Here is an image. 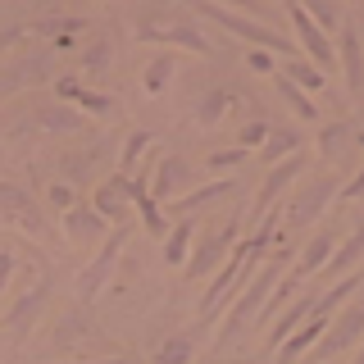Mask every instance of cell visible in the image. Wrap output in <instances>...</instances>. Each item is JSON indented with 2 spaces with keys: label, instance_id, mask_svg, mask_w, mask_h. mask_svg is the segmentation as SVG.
Returning a JSON list of instances; mask_svg holds the SVG:
<instances>
[{
  "label": "cell",
  "instance_id": "6da1fadb",
  "mask_svg": "<svg viewBox=\"0 0 364 364\" xmlns=\"http://www.w3.org/2000/svg\"><path fill=\"white\" fill-rule=\"evenodd\" d=\"M282 259H291V250H273V259H269V264L255 273V282H246V287L237 291V301L223 310V333H219V346L237 341V337L246 333V323H250V318L264 310L269 291L278 287V278H282Z\"/></svg>",
  "mask_w": 364,
  "mask_h": 364
},
{
  "label": "cell",
  "instance_id": "7a4b0ae2",
  "mask_svg": "<svg viewBox=\"0 0 364 364\" xmlns=\"http://www.w3.org/2000/svg\"><path fill=\"white\" fill-rule=\"evenodd\" d=\"M196 14H200V18H210V23H219V28H223V32H232L237 41L264 46V50L282 55V60H291V55H296V41H287L278 28H273V23L255 18V14H237L232 5H214V0H200V5H196Z\"/></svg>",
  "mask_w": 364,
  "mask_h": 364
},
{
  "label": "cell",
  "instance_id": "3957f363",
  "mask_svg": "<svg viewBox=\"0 0 364 364\" xmlns=\"http://www.w3.org/2000/svg\"><path fill=\"white\" fill-rule=\"evenodd\" d=\"M136 37L141 41H155V46H182L191 55H210L214 46L205 41V32L191 23L187 14H178L173 5H151L141 18H136Z\"/></svg>",
  "mask_w": 364,
  "mask_h": 364
},
{
  "label": "cell",
  "instance_id": "277c9868",
  "mask_svg": "<svg viewBox=\"0 0 364 364\" xmlns=\"http://www.w3.org/2000/svg\"><path fill=\"white\" fill-rule=\"evenodd\" d=\"M0 219L9 228H18V232H28L32 242H46V246L60 242V232H55V223L46 219L37 196H32L28 187H18V182H5V178H0Z\"/></svg>",
  "mask_w": 364,
  "mask_h": 364
},
{
  "label": "cell",
  "instance_id": "5b68a950",
  "mask_svg": "<svg viewBox=\"0 0 364 364\" xmlns=\"http://www.w3.org/2000/svg\"><path fill=\"white\" fill-rule=\"evenodd\" d=\"M337 191H341V182L333 173H314V178H305L301 187H291V196L287 205H282V219H287V228H310L323 219V210L337 200Z\"/></svg>",
  "mask_w": 364,
  "mask_h": 364
},
{
  "label": "cell",
  "instance_id": "8992f818",
  "mask_svg": "<svg viewBox=\"0 0 364 364\" xmlns=\"http://www.w3.org/2000/svg\"><path fill=\"white\" fill-rule=\"evenodd\" d=\"M128 237H132V219L114 223V232L100 237L96 259H91V264L77 273V296H100V287L109 282V273L119 269V255H123V246H128Z\"/></svg>",
  "mask_w": 364,
  "mask_h": 364
},
{
  "label": "cell",
  "instance_id": "52a82bcc",
  "mask_svg": "<svg viewBox=\"0 0 364 364\" xmlns=\"http://www.w3.org/2000/svg\"><path fill=\"white\" fill-rule=\"evenodd\" d=\"M237 232H242V219H228L223 228H214V232H205L200 242H191V255H187V278H191V282L210 278V273L219 269L228 255H232Z\"/></svg>",
  "mask_w": 364,
  "mask_h": 364
},
{
  "label": "cell",
  "instance_id": "ba28073f",
  "mask_svg": "<svg viewBox=\"0 0 364 364\" xmlns=\"http://www.w3.org/2000/svg\"><path fill=\"white\" fill-rule=\"evenodd\" d=\"M310 168V155H301V151H291L287 159H278V164H269V173H264V187L255 191V200H250V219H264V214L278 205L287 191L296 187V178Z\"/></svg>",
  "mask_w": 364,
  "mask_h": 364
},
{
  "label": "cell",
  "instance_id": "9c48e42d",
  "mask_svg": "<svg viewBox=\"0 0 364 364\" xmlns=\"http://www.w3.org/2000/svg\"><path fill=\"white\" fill-rule=\"evenodd\" d=\"M360 341H364V296L337 310V318L328 323V337L314 346V360H337L346 350H355Z\"/></svg>",
  "mask_w": 364,
  "mask_h": 364
},
{
  "label": "cell",
  "instance_id": "30bf717a",
  "mask_svg": "<svg viewBox=\"0 0 364 364\" xmlns=\"http://www.w3.org/2000/svg\"><path fill=\"white\" fill-rule=\"evenodd\" d=\"M50 296H55V273H41V278L32 282V287H28V291H23L18 301L5 310V318H0V323H5V333H14V337H28L32 328H37V318L46 314Z\"/></svg>",
  "mask_w": 364,
  "mask_h": 364
},
{
  "label": "cell",
  "instance_id": "8fae6325",
  "mask_svg": "<svg viewBox=\"0 0 364 364\" xmlns=\"http://www.w3.org/2000/svg\"><path fill=\"white\" fill-rule=\"evenodd\" d=\"M337 64H341V77H346V96L360 100L364 96V32L355 23L337 28Z\"/></svg>",
  "mask_w": 364,
  "mask_h": 364
},
{
  "label": "cell",
  "instance_id": "7c38bea8",
  "mask_svg": "<svg viewBox=\"0 0 364 364\" xmlns=\"http://www.w3.org/2000/svg\"><path fill=\"white\" fill-rule=\"evenodd\" d=\"M50 68H55V55L50 50H37V55H23V60L5 64V68H0V100H9V96H18V91L46 82Z\"/></svg>",
  "mask_w": 364,
  "mask_h": 364
},
{
  "label": "cell",
  "instance_id": "4fadbf2b",
  "mask_svg": "<svg viewBox=\"0 0 364 364\" xmlns=\"http://www.w3.org/2000/svg\"><path fill=\"white\" fill-rule=\"evenodd\" d=\"M287 9H291V28H296V37H301V50H305V55H310V60H314V64L328 73V68L337 64V41H328L333 32H328V28H318V23H314L310 14H305V9L296 5V0H291Z\"/></svg>",
  "mask_w": 364,
  "mask_h": 364
},
{
  "label": "cell",
  "instance_id": "5bb4252c",
  "mask_svg": "<svg viewBox=\"0 0 364 364\" xmlns=\"http://www.w3.org/2000/svg\"><path fill=\"white\" fill-rule=\"evenodd\" d=\"M55 96L68 100V105H77L82 114H91V119H114V114H119V100L105 96V91L82 87L77 77H55Z\"/></svg>",
  "mask_w": 364,
  "mask_h": 364
},
{
  "label": "cell",
  "instance_id": "9a60e30c",
  "mask_svg": "<svg viewBox=\"0 0 364 364\" xmlns=\"http://www.w3.org/2000/svg\"><path fill=\"white\" fill-rule=\"evenodd\" d=\"M187 187H191V168H187V159H182V155H159L155 178H151V196L164 205V200H178Z\"/></svg>",
  "mask_w": 364,
  "mask_h": 364
},
{
  "label": "cell",
  "instance_id": "2e32d148",
  "mask_svg": "<svg viewBox=\"0 0 364 364\" xmlns=\"http://www.w3.org/2000/svg\"><path fill=\"white\" fill-rule=\"evenodd\" d=\"M105 228H109V219L96 210V205H68V210H64V237L73 246L100 242V237H105Z\"/></svg>",
  "mask_w": 364,
  "mask_h": 364
},
{
  "label": "cell",
  "instance_id": "e0dca14e",
  "mask_svg": "<svg viewBox=\"0 0 364 364\" xmlns=\"http://www.w3.org/2000/svg\"><path fill=\"white\" fill-rule=\"evenodd\" d=\"M91 205H96L100 214H105L109 223H123L128 219V210H132V196H128V173H114V178H105L96 191H91Z\"/></svg>",
  "mask_w": 364,
  "mask_h": 364
},
{
  "label": "cell",
  "instance_id": "ac0fdd59",
  "mask_svg": "<svg viewBox=\"0 0 364 364\" xmlns=\"http://www.w3.org/2000/svg\"><path fill=\"white\" fill-rule=\"evenodd\" d=\"M337 242H341V237H337V228H323V232H314L310 242L301 246V259H296V269H291V273H296V278H314V273L323 269L328 259H333Z\"/></svg>",
  "mask_w": 364,
  "mask_h": 364
},
{
  "label": "cell",
  "instance_id": "d6986e66",
  "mask_svg": "<svg viewBox=\"0 0 364 364\" xmlns=\"http://www.w3.org/2000/svg\"><path fill=\"white\" fill-rule=\"evenodd\" d=\"M360 259H364V223H355V228H350L346 237H341V242H337V250H333V259H328V264L318 269V273H323V278H333V282H337L341 273L360 269Z\"/></svg>",
  "mask_w": 364,
  "mask_h": 364
},
{
  "label": "cell",
  "instance_id": "ffe728a7",
  "mask_svg": "<svg viewBox=\"0 0 364 364\" xmlns=\"http://www.w3.org/2000/svg\"><path fill=\"white\" fill-rule=\"evenodd\" d=\"M28 32H32V37H41V41H50L55 50H68L77 32H87V23L73 18V14H50V18H37Z\"/></svg>",
  "mask_w": 364,
  "mask_h": 364
},
{
  "label": "cell",
  "instance_id": "44dd1931",
  "mask_svg": "<svg viewBox=\"0 0 364 364\" xmlns=\"http://www.w3.org/2000/svg\"><path fill=\"white\" fill-rule=\"evenodd\" d=\"M314 301H318V291H305V296H296V301H291V310H282V318L273 323V333H269V350H278L282 341H287L296 328L314 314Z\"/></svg>",
  "mask_w": 364,
  "mask_h": 364
},
{
  "label": "cell",
  "instance_id": "7402d4cb",
  "mask_svg": "<svg viewBox=\"0 0 364 364\" xmlns=\"http://www.w3.org/2000/svg\"><path fill=\"white\" fill-rule=\"evenodd\" d=\"M355 141H360V132H355V123H350V119H333L323 132H318V151H323V159H333V164H337V159H346Z\"/></svg>",
  "mask_w": 364,
  "mask_h": 364
},
{
  "label": "cell",
  "instance_id": "603a6c76",
  "mask_svg": "<svg viewBox=\"0 0 364 364\" xmlns=\"http://www.w3.org/2000/svg\"><path fill=\"white\" fill-rule=\"evenodd\" d=\"M273 87H278V96L291 105V114H296V119H305V123H314V119H318V105H314V96H310V91H305L301 82H291V77L282 73V68H273Z\"/></svg>",
  "mask_w": 364,
  "mask_h": 364
},
{
  "label": "cell",
  "instance_id": "cb8c5ba5",
  "mask_svg": "<svg viewBox=\"0 0 364 364\" xmlns=\"http://www.w3.org/2000/svg\"><path fill=\"white\" fill-rule=\"evenodd\" d=\"M323 328H328V314H310V318H305V323L296 328L287 341H282L278 350H273V355H278V360H296V355H305V350H310L314 341L323 337Z\"/></svg>",
  "mask_w": 364,
  "mask_h": 364
},
{
  "label": "cell",
  "instance_id": "d4e9b609",
  "mask_svg": "<svg viewBox=\"0 0 364 364\" xmlns=\"http://www.w3.org/2000/svg\"><path fill=\"white\" fill-rule=\"evenodd\" d=\"M28 128H37V132H77L82 128V109H68V105H46V109H37L28 119Z\"/></svg>",
  "mask_w": 364,
  "mask_h": 364
},
{
  "label": "cell",
  "instance_id": "484cf974",
  "mask_svg": "<svg viewBox=\"0 0 364 364\" xmlns=\"http://www.w3.org/2000/svg\"><path fill=\"white\" fill-rule=\"evenodd\" d=\"M232 191H237V182H228V178L205 182V187H196V191H182V196L173 200V210H178V214H196V210H205V205H214V200L232 196Z\"/></svg>",
  "mask_w": 364,
  "mask_h": 364
},
{
  "label": "cell",
  "instance_id": "4316f807",
  "mask_svg": "<svg viewBox=\"0 0 364 364\" xmlns=\"http://www.w3.org/2000/svg\"><path fill=\"white\" fill-rule=\"evenodd\" d=\"M191 242H196V223L187 219V214H178V223L164 232V264H182V259L191 255Z\"/></svg>",
  "mask_w": 364,
  "mask_h": 364
},
{
  "label": "cell",
  "instance_id": "83f0119b",
  "mask_svg": "<svg viewBox=\"0 0 364 364\" xmlns=\"http://www.w3.org/2000/svg\"><path fill=\"white\" fill-rule=\"evenodd\" d=\"M228 105H232V96H228L223 87H210L205 96H196V105H191V114H196L200 128H214V123H223Z\"/></svg>",
  "mask_w": 364,
  "mask_h": 364
},
{
  "label": "cell",
  "instance_id": "f1b7e54d",
  "mask_svg": "<svg viewBox=\"0 0 364 364\" xmlns=\"http://www.w3.org/2000/svg\"><path fill=\"white\" fill-rule=\"evenodd\" d=\"M291 151H301V132H291V128H269V136L259 141V159L264 164H278Z\"/></svg>",
  "mask_w": 364,
  "mask_h": 364
},
{
  "label": "cell",
  "instance_id": "f546056e",
  "mask_svg": "<svg viewBox=\"0 0 364 364\" xmlns=\"http://www.w3.org/2000/svg\"><path fill=\"white\" fill-rule=\"evenodd\" d=\"M109 64H114V46H109V37H91V41L82 46V55H77V68H82L87 77H100Z\"/></svg>",
  "mask_w": 364,
  "mask_h": 364
},
{
  "label": "cell",
  "instance_id": "4dcf8cb0",
  "mask_svg": "<svg viewBox=\"0 0 364 364\" xmlns=\"http://www.w3.org/2000/svg\"><path fill=\"white\" fill-rule=\"evenodd\" d=\"M282 73H287L291 82H301L305 91H318V87L328 82V77H323V68H318V64L310 60V55H305V60H296V55H291V60L282 64Z\"/></svg>",
  "mask_w": 364,
  "mask_h": 364
},
{
  "label": "cell",
  "instance_id": "1f68e13d",
  "mask_svg": "<svg viewBox=\"0 0 364 364\" xmlns=\"http://www.w3.org/2000/svg\"><path fill=\"white\" fill-rule=\"evenodd\" d=\"M296 5H301L318 28H328V32L341 28V5H346V0H296Z\"/></svg>",
  "mask_w": 364,
  "mask_h": 364
},
{
  "label": "cell",
  "instance_id": "d6a6232c",
  "mask_svg": "<svg viewBox=\"0 0 364 364\" xmlns=\"http://www.w3.org/2000/svg\"><path fill=\"white\" fill-rule=\"evenodd\" d=\"M168 77H173V55H155V60L146 64V73H141L146 96H159V91L168 87Z\"/></svg>",
  "mask_w": 364,
  "mask_h": 364
},
{
  "label": "cell",
  "instance_id": "836d02e7",
  "mask_svg": "<svg viewBox=\"0 0 364 364\" xmlns=\"http://www.w3.org/2000/svg\"><path fill=\"white\" fill-rule=\"evenodd\" d=\"M196 333H200V328H191V333H178V337H168L164 346L155 350V360H164V364L191 360V355H196Z\"/></svg>",
  "mask_w": 364,
  "mask_h": 364
},
{
  "label": "cell",
  "instance_id": "e575fe53",
  "mask_svg": "<svg viewBox=\"0 0 364 364\" xmlns=\"http://www.w3.org/2000/svg\"><path fill=\"white\" fill-rule=\"evenodd\" d=\"M136 214H141L146 232H151V237H159V242H164V232H168V228H173V223L164 219V214H159V200L151 196V191H146V196H136Z\"/></svg>",
  "mask_w": 364,
  "mask_h": 364
},
{
  "label": "cell",
  "instance_id": "d590c367",
  "mask_svg": "<svg viewBox=\"0 0 364 364\" xmlns=\"http://www.w3.org/2000/svg\"><path fill=\"white\" fill-rule=\"evenodd\" d=\"M151 141H155V136H151V132H141V128L128 132V141H123V151H119V168H123V173H132V168H136V159L151 151Z\"/></svg>",
  "mask_w": 364,
  "mask_h": 364
},
{
  "label": "cell",
  "instance_id": "8d00e7d4",
  "mask_svg": "<svg viewBox=\"0 0 364 364\" xmlns=\"http://www.w3.org/2000/svg\"><path fill=\"white\" fill-rule=\"evenodd\" d=\"M246 146L242 141H237V146H228V151H210V155H205V164H210L214 168V173H228V168H237V164H246Z\"/></svg>",
  "mask_w": 364,
  "mask_h": 364
},
{
  "label": "cell",
  "instance_id": "74e56055",
  "mask_svg": "<svg viewBox=\"0 0 364 364\" xmlns=\"http://www.w3.org/2000/svg\"><path fill=\"white\" fill-rule=\"evenodd\" d=\"M264 136H269V123H259V119H250V123H246V128H242V132H237V141H242V146H246V151H250V146H255V151H259V141H264Z\"/></svg>",
  "mask_w": 364,
  "mask_h": 364
},
{
  "label": "cell",
  "instance_id": "f35d334b",
  "mask_svg": "<svg viewBox=\"0 0 364 364\" xmlns=\"http://www.w3.org/2000/svg\"><path fill=\"white\" fill-rule=\"evenodd\" d=\"M219 5H232V9H242V14H255V18L269 23V0H219Z\"/></svg>",
  "mask_w": 364,
  "mask_h": 364
},
{
  "label": "cell",
  "instance_id": "ab89813d",
  "mask_svg": "<svg viewBox=\"0 0 364 364\" xmlns=\"http://www.w3.org/2000/svg\"><path fill=\"white\" fill-rule=\"evenodd\" d=\"M360 196H364V168H360V173H355V178L346 182V187L337 191V200H360Z\"/></svg>",
  "mask_w": 364,
  "mask_h": 364
},
{
  "label": "cell",
  "instance_id": "60d3db41",
  "mask_svg": "<svg viewBox=\"0 0 364 364\" xmlns=\"http://www.w3.org/2000/svg\"><path fill=\"white\" fill-rule=\"evenodd\" d=\"M50 205H60V210H68V205H77V196L68 191V182H55V187H50Z\"/></svg>",
  "mask_w": 364,
  "mask_h": 364
},
{
  "label": "cell",
  "instance_id": "b9f144b4",
  "mask_svg": "<svg viewBox=\"0 0 364 364\" xmlns=\"http://www.w3.org/2000/svg\"><path fill=\"white\" fill-rule=\"evenodd\" d=\"M23 37H32V32H28V28H0V55H5L9 46H18Z\"/></svg>",
  "mask_w": 364,
  "mask_h": 364
},
{
  "label": "cell",
  "instance_id": "7bdbcfd3",
  "mask_svg": "<svg viewBox=\"0 0 364 364\" xmlns=\"http://www.w3.org/2000/svg\"><path fill=\"white\" fill-rule=\"evenodd\" d=\"M9 278H14V255H9V250H0V296H5Z\"/></svg>",
  "mask_w": 364,
  "mask_h": 364
},
{
  "label": "cell",
  "instance_id": "ee69618b",
  "mask_svg": "<svg viewBox=\"0 0 364 364\" xmlns=\"http://www.w3.org/2000/svg\"><path fill=\"white\" fill-rule=\"evenodd\" d=\"M250 68H259V73H269V77H273V60H269L264 46H255V50H250Z\"/></svg>",
  "mask_w": 364,
  "mask_h": 364
},
{
  "label": "cell",
  "instance_id": "f6af8a7d",
  "mask_svg": "<svg viewBox=\"0 0 364 364\" xmlns=\"http://www.w3.org/2000/svg\"><path fill=\"white\" fill-rule=\"evenodd\" d=\"M355 355H360V360H364V341H360V350H355Z\"/></svg>",
  "mask_w": 364,
  "mask_h": 364
}]
</instances>
